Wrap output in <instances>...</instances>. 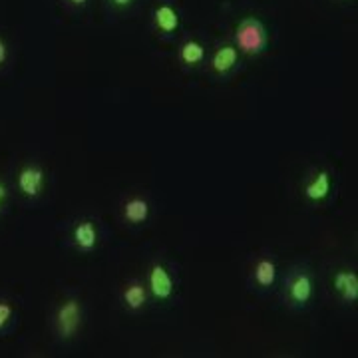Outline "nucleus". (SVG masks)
<instances>
[{
  "label": "nucleus",
  "mask_w": 358,
  "mask_h": 358,
  "mask_svg": "<svg viewBox=\"0 0 358 358\" xmlns=\"http://www.w3.org/2000/svg\"><path fill=\"white\" fill-rule=\"evenodd\" d=\"M317 291L315 275L307 265H294L282 282V296L291 308H307Z\"/></svg>",
  "instance_id": "obj_1"
},
{
  "label": "nucleus",
  "mask_w": 358,
  "mask_h": 358,
  "mask_svg": "<svg viewBox=\"0 0 358 358\" xmlns=\"http://www.w3.org/2000/svg\"><path fill=\"white\" fill-rule=\"evenodd\" d=\"M235 46L247 56L263 54L268 46V32L265 24L255 16L243 18L235 28Z\"/></svg>",
  "instance_id": "obj_2"
},
{
  "label": "nucleus",
  "mask_w": 358,
  "mask_h": 358,
  "mask_svg": "<svg viewBox=\"0 0 358 358\" xmlns=\"http://www.w3.org/2000/svg\"><path fill=\"white\" fill-rule=\"evenodd\" d=\"M82 319H84V310H82V303L76 296H68L60 303V307L56 308L54 315V327L56 333L62 341H70L74 338L82 327Z\"/></svg>",
  "instance_id": "obj_3"
},
{
  "label": "nucleus",
  "mask_w": 358,
  "mask_h": 358,
  "mask_svg": "<svg viewBox=\"0 0 358 358\" xmlns=\"http://www.w3.org/2000/svg\"><path fill=\"white\" fill-rule=\"evenodd\" d=\"M148 291L152 293L155 301H169L173 296V291H176L173 275L159 261H155L148 271Z\"/></svg>",
  "instance_id": "obj_4"
},
{
  "label": "nucleus",
  "mask_w": 358,
  "mask_h": 358,
  "mask_svg": "<svg viewBox=\"0 0 358 358\" xmlns=\"http://www.w3.org/2000/svg\"><path fill=\"white\" fill-rule=\"evenodd\" d=\"M333 192V176L329 169H317L303 185V195L308 203H322Z\"/></svg>",
  "instance_id": "obj_5"
},
{
  "label": "nucleus",
  "mask_w": 358,
  "mask_h": 358,
  "mask_svg": "<svg viewBox=\"0 0 358 358\" xmlns=\"http://www.w3.org/2000/svg\"><path fill=\"white\" fill-rule=\"evenodd\" d=\"M44 183H46V173L38 164H26L18 171V189L30 199H36L44 192Z\"/></svg>",
  "instance_id": "obj_6"
},
{
  "label": "nucleus",
  "mask_w": 358,
  "mask_h": 358,
  "mask_svg": "<svg viewBox=\"0 0 358 358\" xmlns=\"http://www.w3.org/2000/svg\"><path fill=\"white\" fill-rule=\"evenodd\" d=\"M237 64H239V50H237V46L229 44V42L219 44L215 52H213V56H211V70H213V74L221 78L227 76V74H231L237 68Z\"/></svg>",
  "instance_id": "obj_7"
},
{
  "label": "nucleus",
  "mask_w": 358,
  "mask_h": 358,
  "mask_svg": "<svg viewBox=\"0 0 358 358\" xmlns=\"http://www.w3.org/2000/svg\"><path fill=\"white\" fill-rule=\"evenodd\" d=\"M333 289L346 305L358 301V275L352 268H338L333 275Z\"/></svg>",
  "instance_id": "obj_8"
},
{
  "label": "nucleus",
  "mask_w": 358,
  "mask_h": 358,
  "mask_svg": "<svg viewBox=\"0 0 358 358\" xmlns=\"http://www.w3.org/2000/svg\"><path fill=\"white\" fill-rule=\"evenodd\" d=\"M152 215V205L141 195H131L122 205V217L128 225H143L150 221Z\"/></svg>",
  "instance_id": "obj_9"
},
{
  "label": "nucleus",
  "mask_w": 358,
  "mask_h": 358,
  "mask_svg": "<svg viewBox=\"0 0 358 358\" xmlns=\"http://www.w3.org/2000/svg\"><path fill=\"white\" fill-rule=\"evenodd\" d=\"M277 275H279V268H277V263L273 257L261 255L253 263V268H251V279L255 282L259 289L267 291V289H273L275 282H277Z\"/></svg>",
  "instance_id": "obj_10"
},
{
  "label": "nucleus",
  "mask_w": 358,
  "mask_h": 358,
  "mask_svg": "<svg viewBox=\"0 0 358 358\" xmlns=\"http://www.w3.org/2000/svg\"><path fill=\"white\" fill-rule=\"evenodd\" d=\"M72 243L80 253H92L98 247V227L94 221L82 219L72 229Z\"/></svg>",
  "instance_id": "obj_11"
},
{
  "label": "nucleus",
  "mask_w": 358,
  "mask_h": 358,
  "mask_svg": "<svg viewBox=\"0 0 358 358\" xmlns=\"http://www.w3.org/2000/svg\"><path fill=\"white\" fill-rule=\"evenodd\" d=\"M122 303L129 313H140L148 305V287L141 281L126 282L122 291Z\"/></svg>",
  "instance_id": "obj_12"
},
{
  "label": "nucleus",
  "mask_w": 358,
  "mask_h": 358,
  "mask_svg": "<svg viewBox=\"0 0 358 358\" xmlns=\"http://www.w3.org/2000/svg\"><path fill=\"white\" fill-rule=\"evenodd\" d=\"M154 24L157 32L173 34L179 28V13L169 2H162L159 6H155Z\"/></svg>",
  "instance_id": "obj_13"
},
{
  "label": "nucleus",
  "mask_w": 358,
  "mask_h": 358,
  "mask_svg": "<svg viewBox=\"0 0 358 358\" xmlns=\"http://www.w3.org/2000/svg\"><path fill=\"white\" fill-rule=\"evenodd\" d=\"M205 56H207L205 44L195 38L185 40V42L181 44V48H179V60H181V64L189 66V68L203 64Z\"/></svg>",
  "instance_id": "obj_14"
},
{
  "label": "nucleus",
  "mask_w": 358,
  "mask_h": 358,
  "mask_svg": "<svg viewBox=\"0 0 358 358\" xmlns=\"http://www.w3.org/2000/svg\"><path fill=\"white\" fill-rule=\"evenodd\" d=\"M14 317V307L10 301L6 299H0V333H4V329L13 322Z\"/></svg>",
  "instance_id": "obj_15"
},
{
  "label": "nucleus",
  "mask_w": 358,
  "mask_h": 358,
  "mask_svg": "<svg viewBox=\"0 0 358 358\" xmlns=\"http://www.w3.org/2000/svg\"><path fill=\"white\" fill-rule=\"evenodd\" d=\"M108 4H110L112 8H115V10H126V8L136 4V0H108Z\"/></svg>",
  "instance_id": "obj_16"
},
{
  "label": "nucleus",
  "mask_w": 358,
  "mask_h": 358,
  "mask_svg": "<svg viewBox=\"0 0 358 358\" xmlns=\"http://www.w3.org/2000/svg\"><path fill=\"white\" fill-rule=\"evenodd\" d=\"M6 197H8V187H6V183L0 179V213H2V209H4Z\"/></svg>",
  "instance_id": "obj_17"
},
{
  "label": "nucleus",
  "mask_w": 358,
  "mask_h": 358,
  "mask_svg": "<svg viewBox=\"0 0 358 358\" xmlns=\"http://www.w3.org/2000/svg\"><path fill=\"white\" fill-rule=\"evenodd\" d=\"M6 58H8V46H6V42L0 38V66L6 62Z\"/></svg>",
  "instance_id": "obj_18"
},
{
  "label": "nucleus",
  "mask_w": 358,
  "mask_h": 358,
  "mask_svg": "<svg viewBox=\"0 0 358 358\" xmlns=\"http://www.w3.org/2000/svg\"><path fill=\"white\" fill-rule=\"evenodd\" d=\"M68 2H72V4H76V6H84L88 0H68Z\"/></svg>",
  "instance_id": "obj_19"
}]
</instances>
